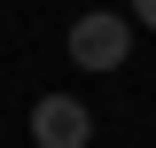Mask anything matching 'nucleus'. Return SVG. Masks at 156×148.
<instances>
[{
    "instance_id": "1",
    "label": "nucleus",
    "mask_w": 156,
    "mask_h": 148,
    "mask_svg": "<svg viewBox=\"0 0 156 148\" xmlns=\"http://www.w3.org/2000/svg\"><path fill=\"white\" fill-rule=\"evenodd\" d=\"M133 55V23L125 16H78L70 23V62L78 70H117Z\"/></svg>"
},
{
    "instance_id": "2",
    "label": "nucleus",
    "mask_w": 156,
    "mask_h": 148,
    "mask_svg": "<svg viewBox=\"0 0 156 148\" xmlns=\"http://www.w3.org/2000/svg\"><path fill=\"white\" fill-rule=\"evenodd\" d=\"M31 140L39 148H86L94 140V109L70 101V93H39L31 101Z\"/></svg>"
},
{
    "instance_id": "3",
    "label": "nucleus",
    "mask_w": 156,
    "mask_h": 148,
    "mask_svg": "<svg viewBox=\"0 0 156 148\" xmlns=\"http://www.w3.org/2000/svg\"><path fill=\"white\" fill-rule=\"evenodd\" d=\"M133 16H140V23H148V31H156V0H133Z\"/></svg>"
}]
</instances>
